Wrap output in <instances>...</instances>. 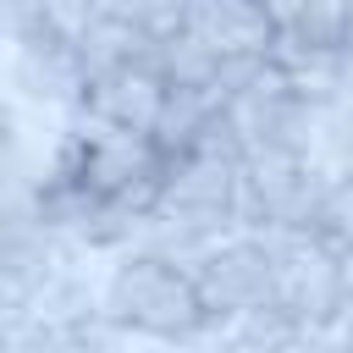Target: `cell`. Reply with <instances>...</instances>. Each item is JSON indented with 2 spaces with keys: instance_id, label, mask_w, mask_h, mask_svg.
<instances>
[{
  "instance_id": "12",
  "label": "cell",
  "mask_w": 353,
  "mask_h": 353,
  "mask_svg": "<svg viewBox=\"0 0 353 353\" xmlns=\"http://www.w3.org/2000/svg\"><path fill=\"white\" fill-rule=\"evenodd\" d=\"M44 17H50V33L61 44H77L88 33V22H94V6L88 0H44Z\"/></svg>"
},
{
  "instance_id": "2",
  "label": "cell",
  "mask_w": 353,
  "mask_h": 353,
  "mask_svg": "<svg viewBox=\"0 0 353 353\" xmlns=\"http://www.w3.org/2000/svg\"><path fill=\"white\" fill-rule=\"evenodd\" d=\"M270 303L292 320V325H325L342 309V287H336V254L303 232L292 237L276 259H270Z\"/></svg>"
},
{
  "instance_id": "13",
  "label": "cell",
  "mask_w": 353,
  "mask_h": 353,
  "mask_svg": "<svg viewBox=\"0 0 353 353\" xmlns=\"http://www.w3.org/2000/svg\"><path fill=\"white\" fill-rule=\"evenodd\" d=\"M342 6H347V28H353V0H342Z\"/></svg>"
},
{
  "instance_id": "8",
  "label": "cell",
  "mask_w": 353,
  "mask_h": 353,
  "mask_svg": "<svg viewBox=\"0 0 353 353\" xmlns=\"http://www.w3.org/2000/svg\"><path fill=\"white\" fill-rule=\"evenodd\" d=\"M154 72H160L165 88H210L215 72H221V55L182 28V33H171V39L154 50Z\"/></svg>"
},
{
  "instance_id": "5",
  "label": "cell",
  "mask_w": 353,
  "mask_h": 353,
  "mask_svg": "<svg viewBox=\"0 0 353 353\" xmlns=\"http://www.w3.org/2000/svg\"><path fill=\"white\" fill-rule=\"evenodd\" d=\"M182 28H188L193 39H204L221 61H226V55L265 61V55H270V39H276V28L265 22V11H259L254 0H188Z\"/></svg>"
},
{
  "instance_id": "11",
  "label": "cell",
  "mask_w": 353,
  "mask_h": 353,
  "mask_svg": "<svg viewBox=\"0 0 353 353\" xmlns=\"http://www.w3.org/2000/svg\"><path fill=\"white\" fill-rule=\"evenodd\" d=\"M39 39H55L44 0H0V44L22 50V44H39Z\"/></svg>"
},
{
  "instance_id": "3",
  "label": "cell",
  "mask_w": 353,
  "mask_h": 353,
  "mask_svg": "<svg viewBox=\"0 0 353 353\" xmlns=\"http://www.w3.org/2000/svg\"><path fill=\"white\" fill-rule=\"evenodd\" d=\"M193 292H199L204 314H237V309L270 303V259L248 237L232 248H215L193 270Z\"/></svg>"
},
{
  "instance_id": "1",
  "label": "cell",
  "mask_w": 353,
  "mask_h": 353,
  "mask_svg": "<svg viewBox=\"0 0 353 353\" xmlns=\"http://www.w3.org/2000/svg\"><path fill=\"white\" fill-rule=\"evenodd\" d=\"M99 320L149 331L160 342H193L204 331V303L193 292V281L165 265L160 254H110V270L99 276Z\"/></svg>"
},
{
  "instance_id": "6",
  "label": "cell",
  "mask_w": 353,
  "mask_h": 353,
  "mask_svg": "<svg viewBox=\"0 0 353 353\" xmlns=\"http://www.w3.org/2000/svg\"><path fill=\"white\" fill-rule=\"evenodd\" d=\"M232 188H237V160L182 154V160L165 165L160 210H171V215H232Z\"/></svg>"
},
{
  "instance_id": "10",
  "label": "cell",
  "mask_w": 353,
  "mask_h": 353,
  "mask_svg": "<svg viewBox=\"0 0 353 353\" xmlns=\"http://www.w3.org/2000/svg\"><path fill=\"white\" fill-rule=\"evenodd\" d=\"M314 237H320L331 254H347V248H353V176H342V182L325 188L320 215H314Z\"/></svg>"
},
{
  "instance_id": "4",
  "label": "cell",
  "mask_w": 353,
  "mask_h": 353,
  "mask_svg": "<svg viewBox=\"0 0 353 353\" xmlns=\"http://www.w3.org/2000/svg\"><path fill=\"white\" fill-rule=\"evenodd\" d=\"M160 105H165V83H160V72H149V66H116V72H105V77H94L88 88H83V116H94L99 127H121V132H154V121H160Z\"/></svg>"
},
{
  "instance_id": "9",
  "label": "cell",
  "mask_w": 353,
  "mask_h": 353,
  "mask_svg": "<svg viewBox=\"0 0 353 353\" xmlns=\"http://www.w3.org/2000/svg\"><path fill=\"white\" fill-rule=\"evenodd\" d=\"M0 353H83V336L72 325H44V320H11L0 325Z\"/></svg>"
},
{
  "instance_id": "7",
  "label": "cell",
  "mask_w": 353,
  "mask_h": 353,
  "mask_svg": "<svg viewBox=\"0 0 353 353\" xmlns=\"http://www.w3.org/2000/svg\"><path fill=\"white\" fill-rule=\"evenodd\" d=\"M154 39L138 28V22H121V17H94L88 22V33L72 44V55H77V66H83V83H94V77H105V72H116V66H149L154 72Z\"/></svg>"
}]
</instances>
